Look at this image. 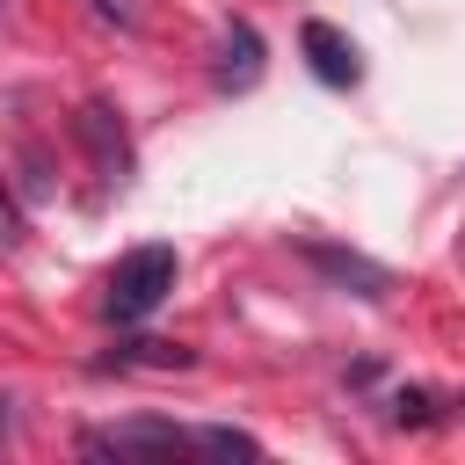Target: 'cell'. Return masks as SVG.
I'll list each match as a JSON object with an SVG mask.
<instances>
[{
  "label": "cell",
  "mask_w": 465,
  "mask_h": 465,
  "mask_svg": "<svg viewBox=\"0 0 465 465\" xmlns=\"http://www.w3.org/2000/svg\"><path fill=\"white\" fill-rule=\"evenodd\" d=\"M218 87H232V94H247L254 80H262V36L247 29V22H225V36H218Z\"/></svg>",
  "instance_id": "4"
},
{
  "label": "cell",
  "mask_w": 465,
  "mask_h": 465,
  "mask_svg": "<svg viewBox=\"0 0 465 465\" xmlns=\"http://www.w3.org/2000/svg\"><path fill=\"white\" fill-rule=\"evenodd\" d=\"M298 51H305V65H312L327 87H356V80H363V58H356V44H349L334 22H305V29H298Z\"/></svg>",
  "instance_id": "2"
},
{
  "label": "cell",
  "mask_w": 465,
  "mask_h": 465,
  "mask_svg": "<svg viewBox=\"0 0 465 465\" xmlns=\"http://www.w3.org/2000/svg\"><path fill=\"white\" fill-rule=\"evenodd\" d=\"M392 421H429V392H400L392 400Z\"/></svg>",
  "instance_id": "9"
},
{
  "label": "cell",
  "mask_w": 465,
  "mask_h": 465,
  "mask_svg": "<svg viewBox=\"0 0 465 465\" xmlns=\"http://www.w3.org/2000/svg\"><path fill=\"white\" fill-rule=\"evenodd\" d=\"M102 15H116V22H131V0H94Z\"/></svg>",
  "instance_id": "10"
},
{
  "label": "cell",
  "mask_w": 465,
  "mask_h": 465,
  "mask_svg": "<svg viewBox=\"0 0 465 465\" xmlns=\"http://www.w3.org/2000/svg\"><path fill=\"white\" fill-rule=\"evenodd\" d=\"M22 240V218H15V196H7V182H0V254Z\"/></svg>",
  "instance_id": "8"
},
{
  "label": "cell",
  "mask_w": 465,
  "mask_h": 465,
  "mask_svg": "<svg viewBox=\"0 0 465 465\" xmlns=\"http://www.w3.org/2000/svg\"><path fill=\"white\" fill-rule=\"evenodd\" d=\"M174 269H182V262H174V247H131V254L109 269L102 312H109V320H124V327H131V320H145V312L174 291Z\"/></svg>",
  "instance_id": "1"
},
{
  "label": "cell",
  "mask_w": 465,
  "mask_h": 465,
  "mask_svg": "<svg viewBox=\"0 0 465 465\" xmlns=\"http://www.w3.org/2000/svg\"><path fill=\"white\" fill-rule=\"evenodd\" d=\"M182 443H189V429H174V421H116V429H94L80 450L109 458V450H182Z\"/></svg>",
  "instance_id": "3"
},
{
  "label": "cell",
  "mask_w": 465,
  "mask_h": 465,
  "mask_svg": "<svg viewBox=\"0 0 465 465\" xmlns=\"http://www.w3.org/2000/svg\"><path fill=\"white\" fill-rule=\"evenodd\" d=\"M189 443H211V450H232V458H262V443L247 429H189Z\"/></svg>",
  "instance_id": "7"
},
{
  "label": "cell",
  "mask_w": 465,
  "mask_h": 465,
  "mask_svg": "<svg viewBox=\"0 0 465 465\" xmlns=\"http://www.w3.org/2000/svg\"><path fill=\"white\" fill-rule=\"evenodd\" d=\"M305 262H312L320 276H334L341 291L356 283V298H385V291H392V276H385L378 262H363V254H341V247H305Z\"/></svg>",
  "instance_id": "5"
},
{
  "label": "cell",
  "mask_w": 465,
  "mask_h": 465,
  "mask_svg": "<svg viewBox=\"0 0 465 465\" xmlns=\"http://www.w3.org/2000/svg\"><path fill=\"white\" fill-rule=\"evenodd\" d=\"M80 138L94 145V160H102L109 174H124V167H131V145H124V124H116V116L102 109V102H87V109H80Z\"/></svg>",
  "instance_id": "6"
}]
</instances>
